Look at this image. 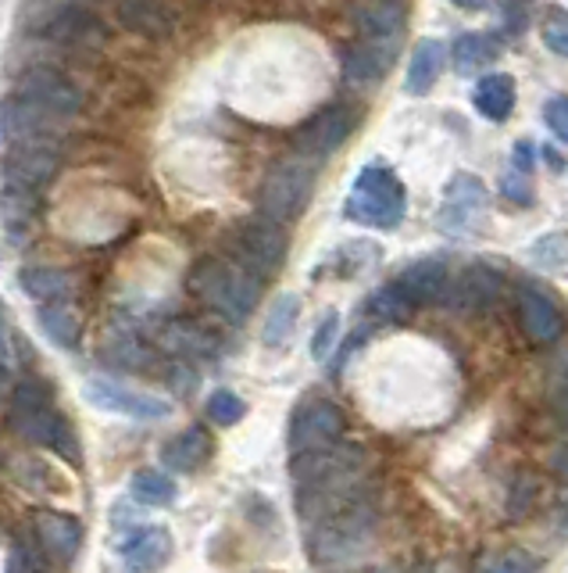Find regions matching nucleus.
Instances as JSON below:
<instances>
[{
	"label": "nucleus",
	"mask_w": 568,
	"mask_h": 573,
	"mask_svg": "<svg viewBox=\"0 0 568 573\" xmlns=\"http://www.w3.org/2000/svg\"><path fill=\"white\" fill-rule=\"evenodd\" d=\"M544 119L550 133H555L561 144H568V98H550L544 104Z\"/></svg>",
	"instance_id": "nucleus-38"
},
{
	"label": "nucleus",
	"mask_w": 568,
	"mask_h": 573,
	"mask_svg": "<svg viewBox=\"0 0 568 573\" xmlns=\"http://www.w3.org/2000/svg\"><path fill=\"white\" fill-rule=\"evenodd\" d=\"M401 290L412 298V305H433L447 294V262L444 258H419L401 273Z\"/></svg>",
	"instance_id": "nucleus-20"
},
{
	"label": "nucleus",
	"mask_w": 568,
	"mask_h": 573,
	"mask_svg": "<svg viewBox=\"0 0 568 573\" xmlns=\"http://www.w3.org/2000/svg\"><path fill=\"white\" fill-rule=\"evenodd\" d=\"M37 205H40V191L4 180V191H0V223H4L8 234L22 237L37 219Z\"/></svg>",
	"instance_id": "nucleus-24"
},
{
	"label": "nucleus",
	"mask_w": 568,
	"mask_h": 573,
	"mask_svg": "<svg viewBox=\"0 0 568 573\" xmlns=\"http://www.w3.org/2000/svg\"><path fill=\"white\" fill-rule=\"evenodd\" d=\"M11 154L4 162V180L22 183V187L43 191L47 183L54 180L58 165H61V147L47 130L40 133H25V136H11Z\"/></svg>",
	"instance_id": "nucleus-7"
},
{
	"label": "nucleus",
	"mask_w": 568,
	"mask_h": 573,
	"mask_svg": "<svg viewBox=\"0 0 568 573\" xmlns=\"http://www.w3.org/2000/svg\"><path fill=\"white\" fill-rule=\"evenodd\" d=\"M115 19L125 33L147 40H165L176 29V19H172V11L162 0H115Z\"/></svg>",
	"instance_id": "nucleus-16"
},
{
	"label": "nucleus",
	"mask_w": 568,
	"mask_h": 573,
	"mask_svg": "<svg viewBox=\"0 0 568 573\" xmlns=\"http://www.w3.org/2000/svg\"><path fill=\"white\" fill-rule=\"evenodd\" d=\"M4 136H8V112H4V101H0V154H4Z\"/></svg>",
	"instance_id": "nucleus-44"
},
{
	"label": "nucleus",
	"mask_w": 568,
	"mask_h": 573,
	"mask_svg": "<svg viewBox=\"0 0 568 573\" xmlns=\"http://www.w3.org/2000/svg\"><path fill=\"white\" fill-rule=\"evenodd\" d=\"M33 534L40 541V549L51 555V563L58 566H72L79 549H83V526L69 513H37L33 516Z\"/></svg>",
	"instance_id": "nucleus-15"
},
{
	"label": "nucleus",
	"mask_w": 568,
	"mask_h": 573,
	"mask_svg": "<svg viewBox=\"0 0 568 573\" xmlns=\"http://www.w3.org/2000/svg\"><path fill=\"white\" fill-rule=\"evenodd\" d=\"M311 191H314V173L304 162V154L301 158H282L268 168L265 180H261L258 212L268 215V219H276V223H290L308 208Z\"/></svg>",
	"instance_id": "nucleus-5"
},
{
	"label": "nucleus",
	"mask_w": 568,
	"mask_h": 573,
	"mask_svg": "<svg viewBox=\"0 0 568 573\" xmlns=\"http://www.w3.org/2000/svg\"><path fill=\"white\" fill-rule=\"evenodd\" d=\"M544 43L555 54H565L568 58V14H550V19L544 22Z\"/></svg>",
	"instance_id": "nucleus-37"
},
{
	"label": "nucleus",
	"mask_w": 568,
	"mask_h": 573,
	"mask_svg": "<svg viewBox=\"0 0 568 573\" xmlns=\"http://www.w3.org/2000/svg\"><path fill=\"white\" fill-rule=\"evenodd\" d=\"M8 423L19 438L33 441V444L47 448V452H54L61 459H69L72 467H79V459H83L72 423L65 420V412L54 406L51 387L40 383V380H25V383L14 387Z\"/></svg>",
	"instance_id": "nucleus-1"
},
{
	"label": "nucleus",
	"mask_w": 568,
	"mask_h": 573,
	"mask_svg": "<svg viewBox=\"0 0 568 573\" xmlns=\"http://www.w3.org/2000/svg\"><path fill=\"white\" fill-rule=\"evenodd\" d=\"M555 473L568 484V444H561L558 452H555Z\"/></svg>",
	"instance_id": "nucleus-43"
},
{
	"label": "nucleus",
	"mask_w": 568,
	"mask_h": 573,
	"mask_svg": "<svg viewBox=\"0 0 568 573\" xmlns=\"http://www.w3.org/2000/svg\"><path fill=\"white\" fill-rule=\"evenodd\" d=\"M343 441V412L329 398H304L290 416L287 448L290 456L319 452V448Z\"/></svg>",
	"instance_id": "nucleus-6"
},
{
	"label": "nucleus",
	"mask_w": 568,
	"mask_h": 573,
	"mask_svg": "<svg viewBox=\"0 0 568 573\" xmlns=\"http://www.w3.org/2000/svg\"><path fill=\"white\" fill-rule=\"evenodd\" d=\"M4 387H8V362L0 359V395H4Z\"/></svg>",
	"instance_id": "nucleus-45"
},
{
	"label": "nucleus",
	"mask_w": 568,
	"mask_h": 573,
	"mask_svg": "<svg viewBox=\"0 0 568 573\" xmlns=\"http://www.w3.org/2000/svg\"><path fill=\"white\" fill-rule=\"evenodd\" d=\"M500 294V273L490 269V266H468L462 276H457V284L451 287L447 301L457 308V313H483V308H490Z\"/></svg>",
	"instance_id": "nucleus-17"
},
{
	"label": "nucleus",
	"mask_w": 568,
	"mask_h": 573,
	"mask_svg": "<svg viewBox=\"0 0 568 573\" xmlns=\"http://www.w3.org/2000/svg\"><path fill=\"white\" fill-rule=\"evenodd\" d=\"M337 330H340V316L329 308V313L322 316L319 330H314L311 337V359L314 362H329L333 359V348H337Z\"/></svg>",
	"instance_id": "nucleus-34"
},
{
	"label": "nucleus",
	"mask_w": 568,
	"mask_h": 573,
	"mask_svg": "<svg viewBox=\"0 0 568 573\" xmlns=\"http://www.w3.org/2000/svg\"><path fill=\"white\" fill-rule=\"evenodd\" d=\"M555 416H558V420L568 427V383H565L561 391L555 395Z\"/></svg>",
	"instance_id": "nucleus-42"
},
{
	"label": "nucleus",
	"mask_w": 568,
	"mask_h": 573,
	"mask_svg": "<svg viewBox=\"0 0 568 573\" xmlns=\"http://www.w3.org/2000/svg\"><path fill=\"white\" fill-rule=\"evenodd\" d=\"M529 258L550 276H568V234H547L529 247Z\"/></svg>",
	"instance_id": "nucleus-32"
},
{
	"label": "nucleus",
	"mask_w": 568,
	"mask_h": 573,
	"mask_svg": "<svg viewBox=\"0 0 568 573\" xmlns=\"http://www.w3.org/2000/svg\"><path fill=\"white\" fill-rule=\"evenodd\" d=\"M404 22H407V8L401 0H365V4L354 8V25L365 40L393 43L404 33Z\"/></svg>",
	"instance_id": "nucleus-18"
},
{
	"label": "nucleus",
	"mask_w": 568,
	"mask_h": 573,
	"mask_svg": "<svg viewBox=\"0 0 568 573\" xmlns=\"http://www.w3.org/2000/svg\"><path fill=\"white\" fill-rule=\"evenodd\" d=\"M457 4H465V8H479L483 0H457Z\"/></svg>",
	"instance_id": "nucleus-46"
},
{
	"label": "nucleus",
	"mask_w": 568,
	"mask_h": 573,
	"mask_svg": "<svg viewBox=\"0 0 568 573\" xmlns=\"http://www.w3.org/2000/svg\"><path fill=\"white\" fill-rule=\"evenodd\" d=\"M208 420L218 423V427H236L247 416V406H244V398L229 391V387H218V391L208 395Z\"/></svg>",
	"instance_id": "nucleus-33"
},
{
	"label": "nucleus",
	"mask_w": 568,
	"mask_h": 573,
	"mask_svg": "<svg viewBox=\"0 0 568 573\" xmlns=\"http://www.w3.org/2000/svg\"><path fill=\"white\" fill-rule=\"evenodd\" d=\"M497 58V43L490 37H483V33H462L454 40V69L468 75V72H476L479 65H486V61H494Z\"/></svg>",
	"instance_id": "nucleus-31"
},
{
	"label": "nucleus",
	"mask_w": 568,
	"mask_h": 573,
	"mask_svg": "<svg viewBox=\"0 0 568 573\" xmlns=\"http://www.w3.org/2000/svg\"><path fill=\"white\" fill-rule=\"evenodd\" d=\"M40 330L47 340H54L58 348H65V351H75L79 348V340H83V319H79V313L72 305L65 301H47L40 305Z\"/></svg>",
	"instance_id": "nucleus-25"
},
{
	"label": "nucleus",
	"mask_w": 568,
	"mask_h": 573,
	"mask_svg": "<svg viewBox=\"0 0 568 573\" xmlns=\"http://www.w3.org/2000/svg\"><path fill=\"white\" fill-rule=\"evenodd\" d=\"M211 459V433L204 427H186L162 444V462L172 473H194Z\"/></svg>",
	"instance_id": "nucleus-21"
},
{
	"label": "nucleus",
	"mask_w": 568,
	"mask_h": 573,
	"mask_svg": "<svg viewBox=\"0 0 568 573\" xmlns=\"http://www.w3.org/2000/svg\"><path fill=\"white\" fill-rule=\"evenodd\" d=\"M47 563L43 560H37L33 552L29 549H22V545H14V555L8 560V570H43Z\"/></svg>",
	"instance_id": "nucleus-41"
},
{
	"label": "nucleus",
	"mask_w": 568,
	"mask_h": 573,
	"mask_svg": "<svg viewBox=\"0 0 568 573\" xmlns=\"http://www.w3.org/2000/svg\"><path fill=\"white\" fill-rule=\"evenodd\" d=\"M476 108L479 115H486L490 122H504L515 108V80L508 72H490L483 75L476 86Z\"/></svg>",
	"instance_id": "nucleus-27"
},
{
	"label": "nucleus",
	"mask_w": 568,
	"mask_h": 573,
	"mask_svg": "<svg viewBox=\"0 0 568 573\" xmlns=\"http://www.w3.org/2000/svg\"><path fill=\"white\" fill-rule=\"evenodd\" d=\"M526 0H504V25L512 29V33H518V29L526 25Z\"/></svg>",
	"instance_id": "nucleus-40"
},
{
	"label": "nucleus",
	"mask_w": 568,
	"mask_h": 573,
	"mask_svg": "<svg viewBox=\"0 0 568 573\" xmlns=\"http://www.w3.org/2000/svg\"><path fill=\"white\" fill-rule=\"evenodd\" d=\"M544 563L526 555L523 549H508L504 555H486L479 563V570H494V573H515V570H540Z\"/></svg>",
	"instance_id": "nucleus-35"
},
{
	"label": "nucleus",
	"mask_w": 568,
	"mask_h": 573,
	"mask_svg": "<svg viewBox=\"0 0 568 573\" xmlns=\"http://www.w3.org/2000/svg\"><path fill=\"white\" fill-rule=\"evenodd\" d=\"M19 98L33 101L47 115H58V119H72L79 108H83V90H79L65 72L51 65L29 69L19 83Z\"/></svg>",
	"instance_id": "nucleus-10"
},
{
	"label": "nucleus",
	"mask_w": 568,
	"mask_h": 573,
	"mask_svg": "<svg viewBox=\"0 0 568 573\" xmlns=\"http://www.w3.org/2000/svg\"><path fill=\"white\" fill-rule=\"evenodd\" d=\"M19 287L29 294L33 301L47 305V301H65L75 290V276L54 266H29L19 273Z\"/></svg>",
	"instance_id": "nucleus-26"
},
{
	"label": "nucleus",
	"mask_w": 568,
	"mask_h": 573,
	"mask_svg": "<svg viewBox=\"0 0 568 573\" xmlns=\"http://www.w3.org/2000/svg\"><path fill=\"white\" fill-rule=\"evenodd\" d=\"M533 499H536V484H533V477L515 480L512 499H508V516H526V513H529V505H533Z\"/></svg>",
	"instance_id": "nucleus-39"
},
{
	"label": "nucleus",
	"mask_w": 568,
	"mask_h": 573,
	"mask_svg": "<svg viewBox=\"0 0 568 573\" xmlns=\"http://www.w3.org/2000/svg\"><path fill=\"white\" fill-rule=\"evenodd\" d=\"M444 43L440 40H419L412 48V58H407V72H404V90L412 98L430 94L433 83L444 72Z\"/></svg>",
	"instance_id": "nucleus-22"
},
{
	"label": "nucleus",
	"mask_w": 568,
	"mask_h": 573,
	"mask_svg": "<svg viewBox=\"0 0 568 573\" xmlns=\"http://www.w3.org/2000/svg\"><path fill=\"white\" fill-rule=\"evenodd\" d=\"M407 212V191L397 180V173L386 165H365L358 173L354 191L343 201V215L351 223L372 226V229H390L404 219Z\"/></svg>",
	"instance_id": "nucleus-4"
},
{
	"label": "nucleus",
	"mask_w": 568,
	"mask_h": 573,
	"mask_svg": "<svg viewBox=\"0 0 568 573\" xmlns=\"http://www.w3.org/2000/svg\"><path fill=\"white\" fill-rule=\"evenodd\" d=\"M186 287L197 298L215 308L229 323H244L258 305L261 294V273H255L244 262H223V258H200L186 276Z\"/></svg>",
	"instance_id": "nucleus-2"
},
{
	"label": "nucleus",
	"mask_w": 568,
	"mask_h": 573,
	"mask_svg": "<svg viewBox=\"0 0 568 573\" xmlns=\"http://www.w3.org/2000/svg\"><path fill=\"white\" fill-rule=\"evenodd\" d=\"M107 359L125 369H144V366H151L154 355L144 345H136V340H118V345H112V351H107Z\"/></svg>",
	"instance_id": "nucleus-36"
},
{
	"label": "nucleus",
	"mask_w": 568,
	"mask_h": 573,
	"mask_svg": "<svg viewBox=\"0 0 568 573\" xmlns=\"http://www.w3.org/2000/svg\"><path fill=\"white\" fill-rule=\"evenodd\" d=\"M354 126H358L354 104H329L297 130L293 147L297 154H304V158H329V154H337L343 147V141L354 133Z\"/></svg>",
	"instance_id": "nucleus-8"
},
{
	"label": "nucleus",
	"mask_w": 568,
	"mask_h": 573,
	"mask_svg": "<svg viewBox=\"0 0 568 573\" xmlns=\"http://www.w3.org/2000/svg\"><path fill=\"white\" fill-rule=\"evenodd\" d=\"M486 201H490V194H486L483 180L468 176V173L454 176L444 191V205H440V212H436V226L444 229L447 237L468 234V229L479 226Z\"/></svg>",
	"instance_id": "nucleus-9"
},
{
	"label": "nucleus",
	"mask_w": 568,
	"mask_h": 573,
	"mask_svg": "<svg viewBox=\"0 0 568 573\" xmlns=\"http://www.w3.org/2000/svg\"><path fill=\"white\" fill-rule=\"evenodd\" d=\"M518 319L533 345H555L565 334V308L540 287L518 290Z\"/></svg>",
	"instance_id": "nucleus-14"
},
{
	"label": "nucleus",
	"mask_w": 568,
	"mask_h": 573,
	"mask_svg": "<svg viewBox=\"0 0 568 573\" xmlns=\"http://www.w3.org/2000/svg\"><path fill=\"white\" fill-rule=\"evenodd\" d=\"M118 555L130 570H157L165 566L172 555V534L165 526H136L118 545Z\"/></svg>",
	"instance_id": "nucleus-19"
},
{
	"label": "nucleus",
	"mask_w": 568,
	"mask_h": 573,
	"mask_svg": "<svg viewBox=\"0 0 568 573\" xmlns=\"http://www.w3.org/2000/svg\"><path fill=\"white\" fill-rule=\"evenodd\" d=\"M412 298L401 290V284H383V287H375L369 294V301H365V313L369 319H379V323H404L407 316H412Z\"/></svg>",
	"instance_id": "nucleus-30"
},
{
	"label": "nucleus",
	"mask_w": 568,
	"mask_h": 573,
	"mask_svg": "<svg viewBox=\"0 0 568 573\" xmlns=\"http://www.w3.org/2000/svg\"><path fill=\"white\" fill-rule=\"evenodd\" d=\"M372 531H375V502L369 491H361L358 499L340 505L337 513L308 523L311 560L322 566L340 563L343 555H351V552H358V545H365Z\"/></svg>",
	"instance_id": "nucleus-3"
},
{
	"label": "nucleus",
	"mask_w": 568,
	"mask_h": 573,
	"mask_svg": "<svg viewBox=\"0 0 568 573\" xmlns=\"http://www.w3.org/2000/svg\"><path fill=\"white\" fill-rule=\"evenodd\" d=\"M83 395L90 406H97L104 412H118V416H130V420H165L172 412V406L165 398L157 395H144V391H133V387L115 383L107 377H93L86 380Z\"/></svg>",
	"instance_id": "nucleus-11"
},
{
	"label": "nucleus",
	"mask_w": 568,
	"mask_h": 573,
	"mask_svg": "<svg viewBox=\"0 0 568 573\" xmlns=\"http://www.w3.org/2000/svg\"><path fill=\"white\" fill-rule=\"evenodd\" d=\"M297 316H301V298L297 294H279V298L268 305V313L261 319V340L265 348H282L293 337Z\"/></svg>",
	"instance_id": "nucleus-28"
},
{
	"label": "nucleus",
	"mask_w": 568,
	"mask_h": 573,
	"mask_svg": "<svg viewBox=\"0 0 568 573\" xmlns=\"http://www.w3.org/2000/svg\"><path fill=\"white\" fill-rule=\"evenodd\" d=\"M236 244H240V255L247 258L244 266L255 273H276L287 258V234H282V223L258 215V219H247L236 229Z\"/></svg>",
	"instance_id": "nucleus-12"
},
{
	"label": "nucleus",
	"mask_w": 568,
	"mask_h": 573,
	"mask_svg": "<svg viewBox=\"0 0 568 573\" xmlns=\"http://www.w3.org/2000/svg\"><path fill=\"white\" fill-rule=\"evenodd\" d=\"M390 69H393L390 43L365 40V43H354V48L343 54V75L354 83H375V80H383Z\"/></svg>",
	"instance_id": "nucleus-23"
},
{
	"label": "nucleus",
	"mask_w": 568,
	"mask_h": 573,
	"mask_svg": "<svg viewBox=\"0 0 568 573\" xmlns=\"http://www.w3.org/2000/svg\"><path fill=\"white\" fill-rule=\"evenodd\" d=\"M47 37L61 48H72V51H97L107 43V25L97 11H90L83 4H65L51 14L47 22Z\"/></svg>",
	"instance_id": "nucleus-13"
},
{
	"label": "nucleus",
	"mask_w": 568,
	"mask_h": 573,
	"mask_svg": "<svg viewBox=\"0 0 568 573\" xmlns=\"http://www.w3.org/2000/svg\"><path fill=\"white\" fill-rule=\"evenodd\" d=\"M130 491L140 505H151V509H165L176 502V480L162 470H140L130 480Z\"/></svg>",
	"instance_id": "nucleus-29"
}]
</instances>
